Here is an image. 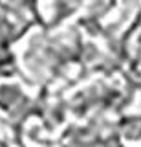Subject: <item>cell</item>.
<instances>
[]
</instances>
